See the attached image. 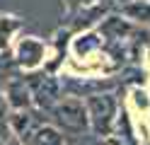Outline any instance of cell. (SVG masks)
<instances>
[{
  "instance_id": "1",
  "label": "cell",
  "mask_w": 150,
  "mask_h": 145,
  "mask_svg": "<svg viewBox=\"0 0 150 145\" xmlns=\"http://www.w3.org/2000/svg\"><path fill=\"white\" fill-rule=\"evenodd\" d=\"M49 111H51V123L63 133V138H75V135L90 133L85 102L78 97H61Z\"/></svg>"
},
{
  "instance_id": "2",
  "label": "cell",
  "mask_w": 150,
  "mask_h": 145,
  "mask_svg": "<svg viewBox=\"0 0 150 145\" xmlns=\"http://www.w3.org/2000/svg\"><path fill=\"white\" fill-rule=\"evenodd\" d=\"M85 111L90 121V133L97 138H107L119 116V104L114 94H90L85 99Z\"/></svg>"
},
{
  "instance_id": "3",
  "label": "cell",
  "mask_w": 150,
  "mask_h": 145,
  "mask_svg": "<svg viewBox=\"0 0 150 145\" xmlns=\"http://www.w3.org/2000/svg\"><path fill=\"white\" fill-rule=\"evenodd\" d=\"M27 87L32 104H36L39 109H51L61 99V82L53 75H32L27 77Z\"/></svg>"
},
{
  "instance_id": "4",
  "label": "cell",
  "mask_w": 150,
  "mask_h": 145,
  "mask_svg": "<svg viewBox=\"0 0 150 145\" xmlns=\"http://www.w3.org/2000/svg\"><path fill=\"white\" fill-rule=\"evenodd\" d=\"M5 102L12 106V111H24V109H32V97H29V87H27L24 77H17L12 75L7 80L5 87Z\"/></svg>"
},
{
  "instance_id": "5",
  "label": "cell",
  "mask_w": 150,
  "mask_h": 145,
  "mask_svg": "<svg viewBox=\"0 0 150 145\" xmlns=\"http://www.w3.org/2000/svg\"><path fill=\"white\" fill-rule=\"evenodd\" d=\"M44 56H46V48L36 36H27V39H22V44L17 46V63L29 68V70L44 61Z\"/></svg>"
},
{
  "instance_id": "6",
  "label": "cell",
  "mask_w": 150,
  "mask_h": 145,
  "mask_svg": "<svg viewBox=\"0 0 150 145\" xmlns=\"http://www.w3.org/2000/svg\"><path fill=\"white\" fill-rule=\"evenodd\" d=\"M7 123H10V131H12L17 138L22 140V145H24L27 140H29V135L34 133V128H36L41 121L32 114V109H24V111H12Z\"/></svg>"
},
{
  "instance_id": "7",
  "label": "cell",
  "mask_w": 150,
  "mask_h": 145,
  "mask_svg": "<svg viewBox=\"0 0 150 145\" xmlns=\"http://www.w3.org/2000/svg\"><path fill=\"white\" fill-rule=\"evenodd\" d=\"M24 145H65V138L53 123H39Z\"/></svg>"
},
{
  "instance_id": "8",
  "label": "cell",
  "mask_w": 150,
  "mask_h": 145,
  "mask_svg": "<svg viewBox=\"0 0 150 145\" xmlns=\"http://www.w3.org/2000/svg\"><path fill=\"white\" fill-rule=\"evenodd\" d=\"M109 138V145H138L136 138H133V131H131V123L126 119V114H121V119L114 121V128L107 135Z\"/></svg>"
},
{
  "instance_id": "9",
  "label": "cell",
  "mask_w": 150,
  "mask_h": 145,
  "mask_svg": "<svg viewBox=\"0 0 150 145\" xmlns=\"http://www.w3.org/2000/svg\"><path fill=\"white\" fill-rule=\"evenodd\" d=\"M124 15L131 19H138V22H148L150 24V3L148 0H133L124 7Z\"/></svg>"
},
{
  "instance_id": "10",
  "label": "cell",
  "mask_w": 150,
  "mask_h": 145,
  "mask_svg": "<svg viewBox=\"0 0 150 145\" xmlns=\"http://www.w3.org/2000/svg\"><path fill=\"white\" fill-rule=\"evenodd\" d=\"M65 145H107L102 138H97V135H75V138H65Z\"/></svg>"
},
{
  "instance_id": "11",
  "label": "cell",
  "mask_w": 150,
  "mask_h": 145,
  "mask_svg": "<svg viewBox=\"0 0 150 145\" xmlns=\"http://www.w3.org/2000/svg\"><path fill=\"white\" fill-rule=\"evenodd\" d=\"M5 104V94H3V90H0V106Z\"/></svg>"
},
{
  "instance_id": "12",
  "label": "cell",
  "mask_w": 150,
  "mask_h": 145,
  "mask_svg": "<svg viewBox=\"0 0 150 145\" xmlns=\"http://www.w3.org/2000/svg\"><path fill=\"white\" fill-rule=\"evenodd\" d=\"M0 145H3V140H0Z\"/></svg>"
}]
</instances>
